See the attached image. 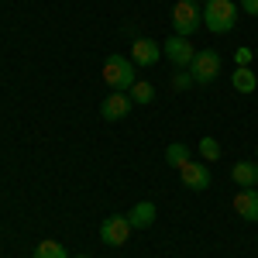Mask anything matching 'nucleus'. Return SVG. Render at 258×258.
Returning <instances> with one entry per match:
<instances>
[{"label": "nucleus", "mask_w": 258, "mask_h": 258, "mask_svg": "<svg viewBox=\"0 0 258 258\" xmlns=\"http://www.w3.org/2000/svg\"><path fill=\"white\" fill-rule=\"evenodd\" d=\"M238 24V4L234 0H207L203 4V28L214 35H227Z\"/></svg>", "instance_id": "obj_1"}, {"label": "nucleus", "mask_w": 258, "mask_h": 258, "mask_svg": "<svg viewBox=\"0 0 258 258\" xmlns=\"http://www.w3.org/2000/svg\"><path fill=\"white\" fill-rule=\"evenodd\" d=\"M103 83L110 86V90H117V93H127L138 76H135V62L127 59V55H107L103 62Z\"/></svg>", "instance_id": "obj_2"}, {"label": "nucleus", "mask_w": 258, "mask_h": 258, "mask_svg": "<svg viewBox=\"0 0 258 258\" xmlns=\"http://www.w3.org/2000/svg\"><path fill=\"white\" fill-rule=\"evenodd\" d=\"M200 28H203V7H200V0H176L172 4V35L189 38Z\"/></svg>", "instance_id": "obj_3"}, {"label": "nucleus", "mask_w": 258, "mask_h": 258, "mask_svg": "<svg viewBox=\"0 0 258 258\" xmlns=\"http://www.w3.org/2000/svg\"><path fill=\"white\" fill-rule=\"evenodd\" d=\"M189 76H193V83H214L220 76V55L210 52V48L197 52L193 62H189Z\"/></svg>", "instance_id": "obj_4"}, {"label": "nucleus", "mask_w": 258, "mask_h": 258, "mask_svg": "<svg viewBox=\"0 0 258 258\" xmlns=\"http://www.w3.org/2000/svg\"><path fill=\"white\" fill-rule=\"evenodd\" d=\"M131 220H127V214L120 217V214H114V217H107L103 224H100V241L103 244H110V248H117V244H124V241L131 238Z\"/></svg>", "instance_id": "obj_5"}, {"label": "nucleus", "mask_w": 258, "mask_h": 258, "mask_svg": "<svg viewBox=\"0 0 258 258\" xmlns=\"http://www.w3.org/2000/svg\"><path fill=\"white\" fill-rule=\"evenodd\" d=\"M162 55L172 62L176 69H189V62L197 55V48L189 45V38H182V35H172V38L162 45Z\"/></svg>", "instance_id": "obj_6"}, {"label": "nucleus", "mask_w": 258, "mask_h": 258, "mask_svg": "<svg viewBox=\"0 0 258 258\" xmlns=\"http://www.w3.org/2000/svg\"><path fill=\"white\" fill-rule=\"evenodd\" d=\"M179 179H182V186H186V189H193V193L210 189V182H214V179H210V169H207L203 162H193V159L179 169Z\"/></svg>", "instance_id": "obj_7"}, {"label": "nucleus", "mask_w": 258, "mask_h": 258, "mask_svg": "<svg viewBox=\"0 0 258 258\" xmlns=\"http://www.w3.org/2000/svg\"><path fill=\"white\" fill-rule=\"evenodd\" d=\"M131 107H135V100L127 97V93H110V97L100 103V114H103V120H120V117H127L131 114Z\"/></svg>", "instance_id": "obj_8"}, {"label": "nucleus", "mask_w": 258, "mask_h": 258, "mask_svg": "<svg viewBox=\"0 0 258 258\" xmlns=\"http://www.w3.org/2000/svg\"><path fill=\"white\" fill-rule=\"evenodd\" d=\"M162 59V45L152 38H135V45H131V62L135 66H155V62Z\"/></svg>", "instance_id": "obj_9"}, {"label": "nucleus", "mask_w": 258, "mask_h": 258, "mask_svg": "<svg viewBox=\"0 0 258 258\" xmlns=\"http://www.w3.org/2000/svg\"><path fill=\"white\" fill-rule=\"evenodd\" d=\"M234 214H241L244 220H258V186H244L234 197Z\"/></svg>", "instance_id": "obj_10"}, {"label": "nucleus", "mask_w": 258, "mask_h": 258, "mask_svg": "<svg viewBox=\"0 0 258 258\" xmlns=\"http://www.w3.org/2000/svg\"><path fill=\"white\" fill-rule=\"evenodd\" d=\"M155 203H148V200H141V203H135L131 210H127V220H131V227H138V231H148L152 224H155Z\"/></svg>", "instance_id": "obj_11"}, {"label": "nucleus", "mask_w": 258, "mask_h": 258, "mask_svg": "<svg viewBox=\"0 0 258 258\" xmlns=\"http://www.w3.org/2000/svg\"><path fill=\"white\" fill-rule=\"evenodd\" d=\"M231 179L238 182L241 189H244V186H255L258 182V165L255 162H238V165L231 169Z\"/></svg>", "instance_id": "obj_12"}, {"label": "nucleus", "mask_w": 258, "mask_h": 258, "mask_svg": "<svg viewBox=\"0 0 258 258\" xmlns=\"http://www.w3.org/2000/svg\"><path fill=\"white\" fill-rule=\"evenodd\" d=\"M231 83H234V90H238V93H255L258 76L248 69V66H238V69H234V76H231Z\"/></svg>", "instance_id": "obj_13"}, {"label": "nucleus", "mask_w": 258, "mask_h": 258, "mask_svg": "<svg viewBox=\"0 0 258 258\" xmlns=\"http://www.w3.org/2000/svg\"><path fill=\"white\" fill-rule=\"evenodd\" d=\"M165 162H169L172 169H182V165L189 162V148H186L182 141H172V145L165 148Z\"/></svg>", "instance_id": "obj_14"}, {"label": "nucleus", "mask_w": 258, "mask_h": 258, "mask_svg": "<svg viewBox=\"0 0 258 258\" xmlns=\"http://www.w3.org/2000/svg\"><path fill=\"white\" fill-rule=\"evenodd\" d=\"M127 97L135 100V103H152V100H155V86H152V83H145V80H138L131 90H127Z\"/></svg>", "instance_id": "obj_15"}, {"label": "nucleus", "mask_w": 258, "mask_h": 258, "mask_svg": "<svg viewBox=\"0 0 258 258\" xmlns=\"http://www.w3.org/2000/svg\"><path fill=\"white\" fill-rule=\"evenodd\" d=\"M31 258H69V255H66V248L59 241H38V248H35Z\"/></svg>", "instance_id": "obj_16"}, {"label": "nucleus", "mask_w": 258, "mask_h": 258, "mask_svg": "<svg viewBox=\"0 0 258 258\" xmlns=\"http://www.w3.org/2000/svg\"><path fill=\"white\" fill-rule=\"evenodd\" d=\"M200 155H203V162H217L220 159V141L217 138H200Z\"/></svg>", "instance_id": "obj_17"}, {"label": "nucleus", "mask_w": 258, "mask_h": 258, "mask_svg": "<svg viewBox=\"0 0 258 258\" xmlns=\"http://www.w3.org/2000/svg\"><path fill=\"white\" fill-rule=\"evenodd\" d=\"M172 86H176V90H189V86H193L189 69H186V73H176V76H172Z\"/></svg>", "instance_id": "obj_18"}, {"label": "nucleus", "mask_w": 258, "mask_h": 258, "mask_svg": "<svg viewBox=\"0 0 258 258\" xmlns=\"http://www.w3.org/2000/svg\"><path fill=\"white\" fill-rule=\"evenodd\" d=\"M251 59H255V52H251V48H238V55H234V62H238V66H248Z\"/></svg>", "instance_id": "obj_19"}, {"label": "nucleus", "mask_w": 258, "mask_h": 258, "mask_svg": "<svg viewBox=\"0 0 258 258\" xmlns=\"http://www.w3.org/2000/svg\"><path fill=\"white\" fill-rule=\"evenodd\" d=\"M241 11L251 14V18H258V0H241Z\"/></svg>", "instance_id": "obj_20"}, {"label": "nucleus", "mask_w": 258, "mask_h": 258, "mask_svg": "<svg viewBox=\"0 0 258 258\" xmlns=\"http://www.w3.org/2000/svg\"><path fill=\"white\" fill-rule=\"evenodd\" d=\"M76 258H90V255H76Z\"/></svg>", "instance_id": "obj_21"}, {"label": "nucleus", "mask_w": 258, "mask_h": 258, "mask_svg": "<svg viewBox=\"0 0 258 258\" xmlns=\"http://www.w3.org/2000/svg\"><path fill=\"white\" fill-rule=\"evenodd\" d=\"M255 59H258V48H255Z\"/></svg>", "instance_id": "obj_22"}, {"label": "nucleus", "mask_w": 258, "mask_h": 258, "mask_svg": "<svg viewBox=\"0 0 258 258\" xmlns=\"http://www.w3.org/2000/svg\"><path fill=\"white\" fill-rule=\"evenodd\" d=\"M255 186H258V182H255Z\"/></svg>", "instance_id": "obj_23"}]
</instances>
